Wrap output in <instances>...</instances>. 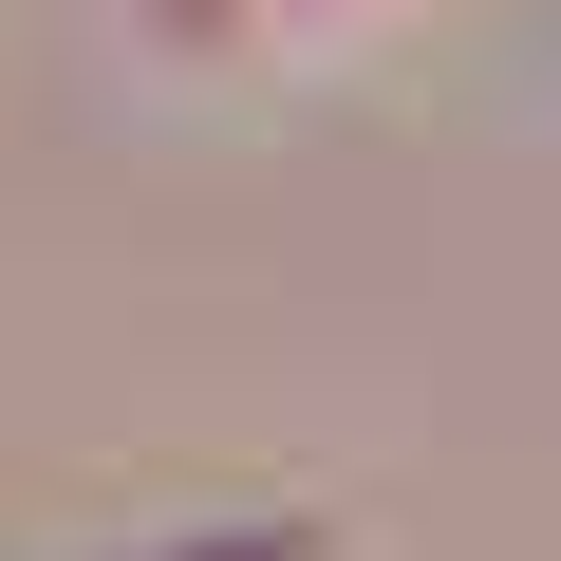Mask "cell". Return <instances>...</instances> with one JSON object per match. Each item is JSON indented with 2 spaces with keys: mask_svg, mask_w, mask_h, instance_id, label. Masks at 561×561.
Instances as JSON below:
<instances>
[]
</instances>
